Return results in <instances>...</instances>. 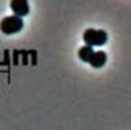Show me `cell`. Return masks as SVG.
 I'll return each instance as SVG.
<instances>
[{
    "label": "cell",
    "instance_id": "3957f363",
    "mask_svg": "<svg viewBox=\"0 0 131 130\" xmlns=\"http://www.w3.org/2000/svg\"><path fill=\"white\" fill-rule=\"evenodd\" d=\"M10 8H12V12H13V15L21 17V18L30 13L28 0H10Z\"/></svg>",
    "mask_w": 131,
    "mask_h": 130
},
{
    "label": "cell",
    "instance_id": "7a4b0ae2",
    "mask_svg": "<svg viewBox=\"0 0 131 130\" xmlns=\"http://www.w3.org/2000/svg\"><path fill=\"white\" fill-rule=\"evenodd\" d=\"M21 28H23V20L21 17H16V15L5 17L0 22V30L5 35H15L18 31H21Z\"/></svg>",
    "mask_w": 131,
    "mask_h": 130
},
{
    "label": "cell",
    "instance_id": "5b68a950",
    "mask_svg": "<svg viewBox=\"0 0 131 130\" xmlns=\"http://www.w3.org/2000/svg\"><path fill=\"white\" fill-rule=\"evenodd\" d=\"M79 59L80 61H84V63H89L90 58H92V54H93V46H89V44H85V46H82L79 48Z\"/></svg>",
    "mask_w": 131,
    "mask_h": 130
},
{
    "label": "cell",
    "instance_id": "277c9868",
    "mask_svg": "<svg viewBox=\"0 0 131 130\" xmlns=\"http://www.w3.org/2000/svg\"><path fill=\"white\" fill-rule=\"evenodd\" d=\"M89 63H90V66L95 68V69L105 66V63H106V53L105 51H93V54H92V58H90Z\"/></svg>",
    "mask_w": 131,
    "mask_h": 130
},
{
    "label": "cell",
    "instance_id": "6da1fadb",
    "mask_svg": "<svg viewBox=\"0 0 131 130\" xmlns=\"http://www.w3.org/2000/svg\"><path fill=\"white\" fill-rule=\"evenodd\" d=\"M82 38H84L85 44H89V46H103L108 41V35H106L105 30H93V28L85 30Z\"/></svg>",
    "mask_w": 131,
    "mask_h": 130
}]
</instances>
